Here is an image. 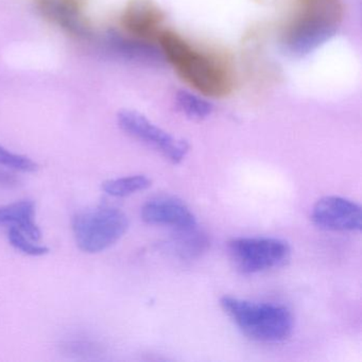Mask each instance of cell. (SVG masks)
Instances as JSON below:
<instances>
[{
  "mask_svg": "<svg viewBox=\"0 0 362 362\" xmlns=\"http://www.w3.org/2000/svg\"><path fill=\"white\" fill-rule=\"evenodd\" d=\"M7 239L14 250L30 257H42L47 255L50 251L47 245H41L39 241L33 240L16 228H8Z\"/></svg>",
  "mask_w": 362,
  "mask_h": 362,
  "instance_id": "e0dca14e",
  "label": "cell"
},
{
  "mask_svg": "<svg viewBox=\"0 0 362 362\" xmlns=\"http://www.w3.org/2000/svg\"><path fill=\"white\" fill-rule=\"evenodd\" d=\"M83 0H37L42 13L57 26L79 39L90 40L93 31L82 12Z\"/></svg>",
  "mask_w": 362,
  "mask_h": 362,
  "instance_id": "8fae6325",
  "label": "cell"
},
{
  "mask_svg": "<svg viewBox=\"0 0 362 362\" xmlns=\"http://www.w3.org/2000/svg\"><path fill=\"white\" fill-rule=\"evenodd\" d=\"M100 44L105 54L122 62L154 69H160L167 62L160 47L114 29L103 35Z\"/></svg>",
  "mask_w": 362,
  "mask_h": 362,
  "instance_id": "52a82bcc",
  "label": "cell"
},
{
  "mask_svg": "<svg viewBox=\"0 0 362 362\" xmlns=\"http://www.w3.org/2000/svg\"><path fill=\"white\" fill-rule=\"evenodd\" d=\"M0 166L18 173H33L37 170V163L24 154L16 153L0 145Z\"/></svg>",
  "mask_w": 362,
  "mask_h": 362,
  "instance_id": "ac0fdd59",
  "label": "cell"
},
{
  "mask_svg": "<svg viewBox=\"0 0 362 362\" xmlns=\"http://www.w3.org/2000/svg\"><path fill=\"white\" fill-rule=\"evenodd\" d=\"M342 18L340 0H304L300 13L284 35V50L296 58L315 52L336 35Z\"/></svg>",
  "mask_w": 362,
  "mask_h": 362,
  "instance_id": "7a4b0ae2",
  "label": "cell"
},
{
  "mask_svg": "<svg viewBox=\"0 0 362 362\" xmlns=\"http://www.w3.org/2000/svg\"><path fill=\"white\" fill-rule=\"evenodd\" d=\"M158 41L166 61L198 92L215 98L228 96L232 92V74L221 61L194 49L173 31H162Z\"/></svg>",
  "mask_w": 362,
  "mask_h": 362,
  "instance_id": "6da1fadb",
  "label": "cell"
},
{
  "mask_svg": "<svg viewBox=\"0 0 362 362\" xmlns=\"http://www.w3.org/2000/svg\"><path fill=\"white\" fill-rule=\"evenodd\" d=\"M220 305L238 329L252 340L283 342L293 332V315L283 305L254 302L230 296L221 298Z\"/></svg>",
  "mask_w": 362,
  "mask_h": 362,
  "instance_id": "3957f363",
  "label": "cell"
},
{
  "mask_svg": "<svg viewBox=\"0 0 362 362\" xmlns=\"http://www.w3.org/2000/svg\"><path fill=\"white\" fill-rule=\"evenodd\" d=\"M60 353L75 359H97L105 353V344L90 330H69L61 337L58 344Z\"/></svg>",
  "mask_w": 362,
  "mask_h": 362,
  "instance_id": "4fadbf2b",
  "label": "cell"
},
{
  "mask_svg": "<svg viewBox=\"0 0 362 362\" xmlns=\"http://www.w3.org/2000/svg\"><path fill=\"white\" fill-rule=\"evenodd\" d=\"M228 256L237 271L256 274L289 262L291 247L275 237H237L228 243Z\"/></svg>",
  "mask_w": 362,
  "mask_h": 362,
  "instance_id": "5b68a950",
  "label": "cell"
},
{
  "mask_svg": "<svg viewBox=\"0 0 362 362\" xmlns=\"http://www.w3.org/2000/svg\"><path fill=\"white\" fill-rule=\"evenodd\" d=\"M175 105L180 112L192 120L205 119L214 111L213 105L209 101L185 90H177Z\"/></svg>",
  "mask_w": 362,
  "mask_h": 362,
  "instance_id": "2e32d148",
  "label": "cell"
},
{
  "mask_svg": "<svg viewBox=\"0 0 362 362\" xmlns=\"http://www.w3.org/2000/svg\"><path fill=\"white\" fill-rule=\"evenodd\" d=\"M310 218L317 228L332 232H360L362 228L361 206L343 197L320 199L311 209Z\"/></svg>",
  "mask_w": 362,
  "mask_h": 362,
  "instance_id": "ba28073f",
  "label": "cell"
},
{
  "mask_svg": "<svg viewBox=\"0 0 362 362\" xmlns=\"http://www.w3.org/2000/svg\"><path fill=\"white\" fill-rule=\"evenodd\" d=\"M0 226L18 228L35 241L42 238V230L37 222V206L30 199L0 205Z\"/></svg>",
  "mask_w": 362,
  "mask_h": 362,
  "instance_id": "7c38bea8",
  "label": "cell"
},
{
  "mask_svg": "<svg viewBox=\"0 0 362 362\" xmlns=\"http://www.w3.org/2000/svg\"><path fill=\"white\" fill-rule=\"evenodd\" d=\"M164 20L165 13L156 0H129L122 16V25L128 35L152 41L160 37Z\"/></svg>",
  "mask_w": 362,
  "mask_h": 362,
  "instance_id": "30bf717a",
  "label": "cell"
},
{
  "mask_svg": "<svg viewBox=\"0 0 362 362\" xmlns=\"http://www.w3.org/2000/svg\"><path fill=\"white\" fill-rule=\"evenodd\" d=\"M152 181L145 175H126L103 182L101 188L112 198H127L151 187Z\"/></svg>",
  "mask_w": 362,
  "mask_h": 362,
  "instance_id": "9a60e30c",
  "label": "cell"
},
{
  "mask_svg": "<svg viewBox=\"0 0 362 362\" xmlns=\"http://www.w3.org/2000/svg\"><path fill=\"white\" fill-rule=\"evenodd\" d=\"M117 124L127 135L151 148L171 164L183 162L189 152L185 139L170 134L139 112L122 110L117 114Z\"/></svg>",
  "mask_w": 362,
  "mask_h": 362,
  "instance_id": "8992f818",
  "label": "cell"
},
{
  "mask_svg": "<svg viewBox=\"0 0 362 362\" xmlns=\"http://www.w3.org/2000/svg\"><path fill=\"white\" fill-rule=\"evenodd\" d=\"M141 218L150 226H169L173 230L197 226L196 217L183 201L173 196H156L144 203Z\"/></svg>",
  "mask_w": 362,
  "mask_h": 362,
  "instance_id": "9c48e42d",
  "label": "cell"
},
{
  "mask_svg": "<svg viewBox=\"0 0 362 362\" xmlns=\"http://www.w3.org/2000/svg\"><path fill=\"white\" fill-rule=\"evenodd\" d=\"M169 250L182 260H192L202 256L209 247V238L196 226L175 230L168 243Z\"/></svg>",
  "mask_w": 362,
  "mask_h": 362,
  "instance_id": "5bb4252c",
  "label": "cell"
},
{
  "mask_svg": "<svg viewBox=\"0 0 362 362\" xmlns=\"http://www.w3.org/2000/svg\"><path fill=\"white\" fill-rule=\"evenodd\" d=\"M129 226L127 214L107 203L78 211L71 219L76 245L86 254L107 251L126 235Z\"/></svg>",
  "mask_w": 362,
  "mask_h": 362,
  "instance_id": "277c9868",
  "label": "cell"
},
{
  "mask_svg": "<svg viewBox=\"0 0 362 362\" xmlns=\"http://www.w3.org/2000/svg\"><path fill=\"white\" fill-rule=\"evenodd\" d=\"M21 177L16 171L0 166V190H13L20 187Z\"/></svg>",
  "mask_w": 362,
  "mask_h": 362,
  "instance_id": "d6986e66",
  "label": "cell"
}]
</instances>
